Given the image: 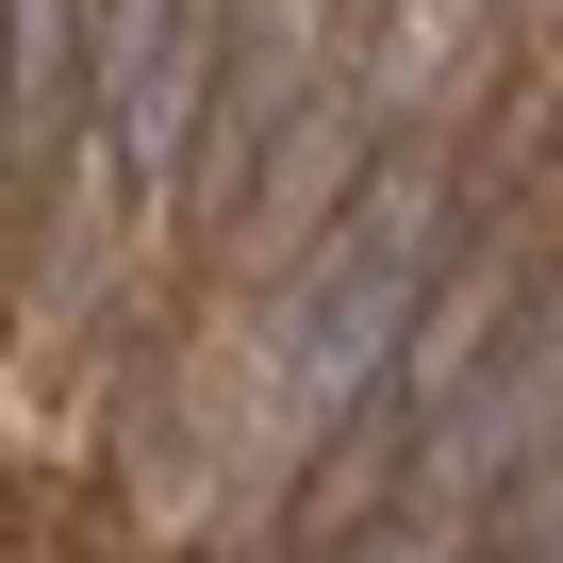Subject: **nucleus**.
<instances>
[{"label": "nucleus", "mask_w": 563, "mask_h": 563, "mask_svg": "<svg viewBox=\"0 0 563 563\" xmlns=\"http://www.w3.org/2000/svg\"><path fill=\"white\" fill-rule=\"evenodd\" d=\"M547 448H563V282H547V299H514V332H497L481 382L415 431V464H398V497L365 514L349 563H464V530H481Z\"/></svg>", "instance_id": "f257e3e1"}, {"label": "nucleus", "mask_w": 563, "mask_h": 563, "mask_svg": "<svg viewBox=\"0 0 563 563\" xmlns=\"http://www.w3.org/2000/svg\"><path fill=\"white\" fill-rule=\"evenodd\" d=\"M514 332V249H481V265H431V299L398 316V349L332 398V448H316V481L299 497H282V530H299V547H349L382 497H398V464H415V431L481 382V349Z\"/></svg>", "instance_id": "f03ea898"}, {"label": "nucleus", "mask_w": 563, "mask_h": 563, "mask_svg": "<svg viewBox=\"0 0 563 563\" xmlns=\"http://www.w3.org/2000/svg\"><path fill=\"white\" fill-rule=\"evenodd\" d=\"M431 265H448V166H431V150H382L365 199L299 249V299H282V382H299V398H349V382L398 349V316L431 299Z\"/></svg>", "instance_id": "7ed1b4c3"}, {"label": "nucleus", "mask_w": 563, "mask_h": 563, "mask_svg": "<svg viewBox=\"0 0 563 563\" xmlns=\"http://www.w3.org/2000/svg\"><path fill=\"white\" fill-rule=\"evenodd\" d=\"M216 117L183 133V183L199 199H249V166L282 150V117H299L316 84H332V34H316V0H232V51H216Z\"/></svg>", "instance_id": "20e7f679"}, {"label": "nucleus", "mask_w": 563, "mask_h": 563, "mask_svg": "<svg viewBox=\"0 0 563 563\" xmlns=\"http://www.w3.org/2000/svg\"><path fill=\"white\" fill-rule=\"evenodd\" d=\"M166 34H183V0H84V84H100V117L166 67Z\"/></svg>", "instance_id": "39448f33"}, {"label": "nucleus", "mask_w": 563, "mask_h": 563, "mask_svg": "<svg viewBox=\"0 0 563 563\" xmlns=\"http://www.w3.org/2000/svg\"><path fill=\"white\" fill-rule=\"evenodd\" d=\"M497 18H514V34H530V18H563V0H497Z\"/></svg>", "instance_id": "423d86ee"}]
</instances>
